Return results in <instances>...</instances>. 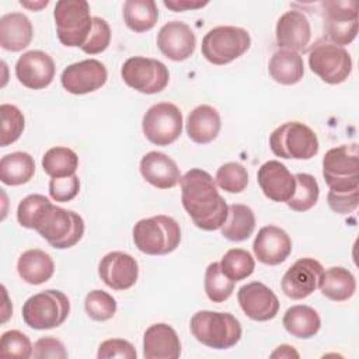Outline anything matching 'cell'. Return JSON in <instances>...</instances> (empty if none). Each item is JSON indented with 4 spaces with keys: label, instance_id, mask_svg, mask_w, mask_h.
Here are the masks:
<instances>
[{
    "label": "cell",
    "instance_id": "cell-39",
    "mask_svg": "<svg viewBox=\"0 0 359 359\" xmlns=\"http://www.w3.org/2000/svg\"><path fill=\"white\" fill-rule=\"evenodd\" d=\"M0 116H1V147H6L20 139L22 135L25 119L22 112L11 104L0 105Z\"/></svg>",
    "mask_w": 359,
    "mask_h": 359
},
{
    "label": "cell",
    "instance_id": "cell-11",
    "mask_svg": "<svg viewBox=\"0 0 359 359\" xmlns=\"http://www.w3.org/2000/svg\"><path fill=\"white\" fill-rule=\"evenodd\" d=\"M121 76L126 86L143 94H157L163 91L170 81L167 66L157 59L144 56H133L125 60Z\"/></svg>",
    "mask_w": 359,
    "mask_h": 359
},
{
    "label": "cell",
    "instance_id": "cell-45",
    "mask_svg": "<svg viewBox=\"0 0 359 359\" xmlns=\"http://www.w3.org/2000/svg\"><path fill=\"white\" fill-rule=\"evenodd\" d=\"M137 353L135 346L122 338H111L100 344L97 358L98 359H109V358H121V359H136Z\"/></svg>",
    "mask_w": 359,
    "mask_h": 359
},
{
    "label": "cell",
    "instance_id": "cell-31",
    "mask_svg": "<svg viewBox=\"0 0 359 359\" xmlns=\"http://www.w3.org/2000/svg\"><path fill=\"white\" fill-rule=\"evenodd\" d=\"M35 172V161L25 151H13L0 160V181L17 187L27 184Z\"/></svg>",
    "mask_w": 359,
    "mask_h": 359
},
{
    "label": "cell",
    "instance_id": "cell-16",
    "mask_svg": "<svg viewBox=\"0 0 359 359\" xmlns=\"http://www.w3.org/2000/svg\"><path fill=\"white\" fill-rule=\"evenodd\" d=\"M237 300L244 314L254 321H269L279 311L276 294L262 282H250L237 292Z\"/></svg>",
    "mask_w": 359,
    "mask_h": 359
},
{
    "label": "cell",
    "instance_id": "cell-43",
    "mask_svg": "<svg viewBox=\"0 0 359 359\" xmlns=\"http://www.w3.org/2000/svg\"><path fill=\"white\" fill-rule=\"evenodd\" d=\"M49 202V199L39 194H32L25 196L17 208V220L25 229H32L34 220L41 212V209Z\"/></svg>",
    "mask_w": 359,
    "mask_h": 359
},
{
    "label": "cell",
    "instance_id": "cell-14",
    "mask_svg": "<svg viewBox=\"0 0 359 359\" xmlns=\"http://www.w3.org/2000/svg\"><path fill=\"white\" fill-rule=\"evenodd\" d=\"M324 273L323 265L314 258H300L285 272L280 287L293 300H302L318 289Z\"/></svg>",
    "mask_w": 359,
    "mask_h": 359
},
{
    "label": "cell",
    "instance_id": "cell-3",
    "mask_svg": "<svg viewBox=\"0 0 359 359\" xmlns=\"http://www.w3.org/2000/svg\"><path fill=\"white\" fill-rule=\"evenodd\" d=\"M189 328L196 341L213 349L233 348L243 334L241 324L233 314L210 310L196 311Z\"/></svg>",
    "mask_w": 359,
    "mask_h": 359
},
{
    "label": "cell",
    "instance_id": "cell-28",
    "mask_svg": "<svg viewBox=\"0 0 359 359\" xmlns=\"http://www.w3.org/2000/svg\"><path fill=\"white\" fill-rule=\"evenodd\" d=\"M268 70L276 83L283 86L296 84L304 74L303 57L299 52L279 49L272 55Z\"/></svg>",
    "mask_w": 359,
    "mask_h": 359
},
{
    "label": "cell",
    "instance_id": "cell-29",
    "mask_svg": "<svg viewBox=\"0 0 359 359\" xmlns=\"http://www.w3.org/2000/svg\"><path fill=\"white\" fill-rule=\"evenodd\" d=\"M282 324L290 335L300 339H309L320 331L321 320L313 307L296 304L286 310Z\"/></svg>",
    "mask_w": 359,
    "mask_h": 359
},
{
    "label": "cell",
    "instance_id": "cell-26",
    "mask_svg": "<svg viewBox=\"0 0 359 359\" xmlns=\"http://www.w3.org/2000/svg\"><path fill=\"white\" fill-rule=\"evenodd\" d=\"M222 128L219 112L206 104L194 108L187 118V133L189 139L198 144L213 142Z\"/></svg>",
    "mask_w": 359,
    "mask_h": 359
},
{
    "label": "cell",
    "instance_id": "cell-12",
    "mask_svg": "<svg viewBox=\"0 0 359 359\" xmlns=\"http://www.w3.org/2000/svg\"><path fill=\"white\" fill-rule=\"evenodd\" d=\"M142 130L146 139L156 146L174 143L182 132V114L171 102L151 105L142 119Z\"/></svg>",
    "mask_w": 359,
    "mask_h": 359
},
{
    "label": "cell",
    "instance_id": "cell-36",
    "mask_svg": "<svg viewBox=\"0 0 359 359\" xmlns=\"http://www.w3.org/2000/svg\"><path fill=\"white\" fill-rule=\"evenodd\" d=\"M220 264L222 272L233 282L248 278L255 269V261L252 255L243 248H231L223 257Z\"/></svg>",
    "mask_w": 359,
    "mask_h": 359
},
{
    "label": "cell",
    "instance_id": "cell-10",
    "mask_svg": "<svg viewBox=\"0 0 359 359\" xmlns=\"http://www.w3.org/2000/svg\"><path fill=\"white\" fill-rule=\"evenodd\" d=\"M309 67L328 84L344 83L352 72V57L344 46L323 41L309 52Z\"/></svg>",
    "mask_w": 359,
    "mask_h": 359
},
{
    "label": "cell",
    "instance_id": "cell-21",
    "mask_svg": "<svg viewBox=\"0 0 359 359\" xmlns=\"http://www.w3.org/2000/svg\"><path fill=\"white\" fill-rule=\"evenodd\" d=\"M257 181L264 195L273 202H287L294 194V175L278 160L264 163L258 168Z\"/></svg>",
    "mask_w": 359,
    "mask_h": 359
},
{
    "label": "cell",
    "instance_id": "cell-35",
    "mask_svg": "<svg viewBox=\"0 0 359 359\" xmlns=\"http://www.w3.org/2000/svg\"><path fill=\"white\" fill-rule=\"evenodd\" d=\"M296 188L293 196L286 202V205L296 212L310 210L318 201L320 187L317 180L307 172L294 174Z\"/></svg>",
    "mask_w": 359,
    "mask_h": 359
},
{
    "label": "cell",
    "instance_id": "cell-7",
    "mask_svg": "<svg viewBox=\"0 0 359 359\" xmlns=\"http://www.w3.org/2000/svg\"><path fill=\"white\" fill-rule=\"evenodd\" d=\"M323 177L330 191L345 192L359 189L358 143L330 149L323 158Z\"/></svg>",
    "mask_w": 359,
    "mask_h": 359
},
{
    "label": "cell",
    "instance_id": "cell-42",
    "mask_svg": "<svg viewBox=\"0 0 359 359\" xmlns=\"http://www.w3.org/2000/svg\"><path fill=\"white\" fill-rule=\"evenodd\" d=\"M111 42V28L108 22L101 17H93V28L91 32L80 48L87 55H97L104 52Z\"/></svg>",
    "mask_w": 359,
    "mask_h": 359
},
{
    "label": "cell",
    "instance_id": "cell-32",
    "mask_svg": "<svg viewBox=\"0 0 359 359\" xmlns=\"http://www.w3.org/2000/svg\"><path fill=\"white\" fill-rule=\"evenodd\" d=\"M255 229V215L247 205L233 203L229 206L227 217L220 227L222 236L230 241L247 240Z\"/></svg>",
    "mask_w": 359,
    "mask_h": 359
},
{
    "label": "cell",
    "instance_id": "cell-24",
    "mask_svg": "<svg viewBox=\"0 0 359 359\" xmlns=\"http://www.w3.org/2000/svg\"><path fill=\"white\" fill-rule=\"evenodd\" d=\"M181 355V342L175 330L165 324L157 323L150 325L143 335L144 359H177Z\"/></svg>",
    "mask_w": 359,
    "mask_h": 359
},
{
    "label": "cell",
    "instance_id": "cell-2",
    "mask_svg": "<svg viewBox=\"0 0 359 359\" xmlns=\"http://www.w3.org/2000/svg\"><path fill=\"white\" fill-rule=\"evenodd\" d=\"M34 230L53 248L66 250L81 240L84 234V220L79 213L49 202L38 215Z\"/></svg>",
    "mask_w": 359,
    "mask_h": 359
},
{
    "label": "cell",
    "instance_id": "cell-38",
    "mask_svg": "<svg viewBox=\"0 0 359 359\" xmlns=\"http://www.w3.org/2000/svg\"><path fill=\"white\" fill-rule=\"evenodd\" d=\"M215 182L226 192L240 194L248 185V172L240 163L229 161L217 168Z\"/></svg>",
    "mask_w": 359,
    "mask_h": 359
},
{
    "label": "cell",
    "instance_id": "cell-19",
    "mask_svg": "<svg viewBox=\"0 0 359 359\" xmlns=\"http://www.w3.org/2000/svg\"><path fill=\"white\" fill-rule=\"evenodd\" d=\"M275 34L280 49L306 52L311 41V25L304 13L289 10L279 17Z\"/></svg>",
    "mask_w": 359,
    "mask_h": 359
},
{
    "label": "cell",
    "instance_id": "cell-20",
    "mask_svg": "<svg viewBox=\"0 0 359 359\" xmlns=\"http://www.w3.org/2000/svg\"><path fill=\"white\" fill-rule=\"evenodd\" d=\"M157 46L165 57L174 62H182L192 56L196 46V38L188 24L182 21H170L160 28Z\"/></svg>",
    "mask_w": 359,
    "mask_h": 359
},
{
    "label": "cell",
    "instance_id": "cell-22",
    "mask_svg": "<svg viewBox=\"0 0 359 359\" xmlns=\"http://www.w3.org/2000/svg\"><path fill=\"white\" fill-rule=\"evenodd\" d=\"M252 250L259 262L279 265L290 255L292 240L283 229L269 224L259 229L252 243Z\"/></svg>",
    "mask_w": 359,
    "mask_h": 359
},
{
    "label": "cell",
    "instance_id": "cell-13",
    "mask_svg": "<svg viewBox=\"0 0 359 359\" xmlns=\"http://www.w3.org/2000/svg\"><path fill=\"white\" fill-rule=\"evenodd\" d=\"M324 35L327 42L338 46L351 43L358 34V1H323Z\"/></svg>",
    "mask_w": 359,
    "mask_h": 359
},
{
    "label": "cell",
    "instance_id": "cell-4",
    "mask_svg": "<svg viewBox=\"0 0 359 359\" xmlns=\"http://www.w3.org/2000/svg\"><path fill=\"white\" fill-rule=\"evenodd\" d=\"M180 224L170 216L157 215L146 217L133 226V243L143 254H170L180 245Z\"/></svg>",
    "mask_w": 359,
    "mask_h": 359
},
{
    "label": "cell",
    "instance_id": "cell-37",
    "mask_svg": "<svg viewBox=\"0 0 359 359\" xmlns=\"http://www.w3.org/2000/svg\"><path fill=\"white\" fill-rule=\"evenodd\" d=\"M234 283L230 280L220 269L219 262H212L208 265L206 272H205V292L206 296L210 302L213 303H222L227 300L233 290H234Z\"/></svg>",
    "mask_w": 359,
    "mask_h": 359
},
{
    "label": "cell",
    "instance_id": "cell-23",
    "mask_svg": "<svg viewBox=\"0 0 359 359\" xmlns=\"http://www.w3.org/2000/svg\"><path fill=\"white\" fill-rule=\"evenodd\" d=\"M139 170L142 177L158 189L174 188L181 180L177 163L161 151L146 153L140 160Z\"/></svg>",
    "mask_w": 359,
    "mask_h": 359
},
{
    "label": "cell",
    "instance_id": "cell-34",
    "mask_svg": "<svg viewBox=\"0 0 359 359\" xmlns=\"http://www.w3.org/2000/svg\"><path fill=\"white\" fill-rule=\"evenodd\" d=\"M79 156L69 147H50L42 157V168L52 178L69 177L76 174Z\"/></svg>",
    "mask_w": 359,
    "mask_h": 359
},
{
    "label": "cell",
    "instance_id": "cell-30",
    "mask_svg": "<svg viewBox=\"0 0 359 359\" xmlns=\"http://www.w3.org/2000/svg\"><path fill=\"white\" fill-rule=\"evenodd\" d=\"M318 287L327 299L332 302H345L355 294L356 280L346 268L331 266L324 271Z\"/></svg>",
    "mask_w": 359,
    "mask_h": 359
},
{
    "label": "cell",
    "instance_id": "cell-25",
    "mask_svg": "<svg viewBox=\"0 0 359 359\" xmlns=\"http://www.w3.org/2000/svg\"><path fill=\"white\" fill-rule=\"evenodd\" d=\"M34 36L29 18L22 13H8L0 18V46L8 52L25 49Z\"/></svg>",
    "mask_w": 359,
    "mask_h": 359
},
{
    "label": "cell",
    "instance_id": "cell-33",
    "mask_svg": "<svg viewBox=\"0 0 359 359\" xmlns=\"http://www.w3.org/2000/svg\"><path fill=\"white\" fill-rule=\"evenodd\" d=\"M122 13L126 27L133 32L150 31L158 20L157 4L153 0H126Z\"/></svg>",
    "mask_w": 359,
    "mask_h": 359
},
{
    "label": "cell",
    "instance_id": "cell-44",
    "mask_svg": "<svg viewBox=\"0 0 359 359\" xmlns=\"http://www.w3.org/2000/svg\"><path fill=\"white\" fill-rule=\"evenodd\" d=\"M80 191V180L76 174L69 177L52 178L49 181V195L56 202H69L77 196Z\"/></svg>",
    "mask_w": 359,
    "mask_h": 359
},
{
    "label": "cell",
    "instance_id": "cell-5",
    "mask_svg": "<svg viewBox=\"0 0 359 359\" xmlns=\"http://www.w3.org/2000/svg\"><path fill=\"white\" fill-rule=\"evenodd\" d=\"M70 313L69 297L56 289H46L28 297L22 306V320L34 330L62 325Z\"/></svg>",
    "mask_w": 359,
    "mask_h": 359
},
{
    "label": "cell",
    "instance_id": "cell-27",
    "mask_svg": "<svg viewBox=\"0 0 359 359\" xmlns=\"http://www.w3.org/2000/svg\"><path fill=\"white\" fill-rule=\"evenodd\" d=\"M17 272L24 282L29 285H42L52 278L55 264L48 252L39 248H29L18 257Z\"/></svg>",
    "mask_w": 359,
    "mask_h": 359
},
{
    "label": "cell",
    "instance_id": "cell-17",
    "mask_svg": "<svg viewBox=\"0 0 359 359\" xmlns=\"http://www.w3.org/2000/svg\"><path fill=\"white\" fill-rule=\"evenodd\" d=\"M101 280L114 290L130 289L139 276L137 261L123 251H112L104 255L98 264Z\"/></svg>",
    "mask_w": 359,
    "mask_h": 359
},
{
    "label": "cell",
    "instance_id": "cell-48",
    "mask_svg": "<svg viewBox=\"0 0 359 359\" xmlns=\"http://www.w3.org/2000/svg\"><path fill=\"white\" fill-rule=\"evenodd\" d=\"M164 6L172 11L198 10L209 4V1H194V0H164Z\"/></svg>",
    "mask_w": 359,
    "mask_h": 359
},
{
    "label": "cell",
    "instance_id": "cell-9",
    "mask_svg": "<svg viewBox=\"0 0 359 359\" xmlns=\"http://www.w3.org/2000/svg\"><path fill=\"white\" fill-rule=\"evenodd\" d=\"M251 45L248 31L233 25H220L208 31L202 39V55L212 65L223 66L243 56Z\"/></svg>",
    "mask_w": 359,
    "mask_h": 359
},
{
    "label": "cell",
    "instance_id": "cell-46",
    "mask_svg": "<svg viewBox=\"0 0 359 359\" xmlns=\"http://www.w3.org/2000/svg\"><path fill=\"white\" fill-rule=\"evenodd\" d=\"M32 356L36 359H66L67 351L62 341L53 338V337H43L35 341Z\"/></svg>",
    "mask_w": 359,
    "mask_h": 359
},
{
    "label": "cell",
    "instance_id": "cell-50",
    "mask_svg": "<svg viewBox=\"0 0 359 359\" xmlns=\"http://www.w3.org/2000/svg\"><path fill=\"white\" fill-rule=\"evenodd\" d=\"M20 4H21L22 7H27V8H32L34 11H36V10H41L42 7H46V6L49 4V1H48V0H45V1H34V3H28V1H20Z\"/></svg>",
    "mask_w": 359,
    "mask_h": 359
},
{
    "label": "cell",
    "instance_id": "cell-41",
    "mask_svg": "<svg viewBox=\"0 0 359 359\" xmlns=\"http://www.w3.org/2000/svg\"><path fill=\"white\" fill-rule=\"evenodd\" d=\"M32 351H34V346H32L29 338L18 330L6 331L0 338V356L1 358L28 359L32 356Z\"/></svg>",
    "mask_w": 359,
    "mask_h": 359
},
{
    "label": "cell",
    "instance_id": "cell-6",
    "mask_svg": "<svg viewBox=\"0 0 359 359\" xmlns=\"http://www.w3.org/2000/svg\"><path fill=\"white\" fill-rule=\"evenodd\" d=\"M269 147L276 157L310 160L318 153V139L311 128L292 121L278 126L269 136Z\"/></svg>",
    "mask_w": 359,
    "mask_h": 359
},
{
    "label": "cell",
    "instance_id": "cell-47",
    "mask_svg": "<svg viewBox=\"0 0 359 359\" xmlns=\"http://www.w3.org/2000/svg\"><path fill=\"white\" fill-rule=\"evenodd\" d=\"M358 196H359V189L345 191V192L330 191L327 195V201L331 210L339 215H348L358 208V202H359Z\"/></svg>",
    "mask_w": 359,
    "mask_h": 359
},
{
    "label": "cell",
    "instance_id": "cell-1",
    "mask_svg": "<svg viewBox=\"0 0 359 359\" xmlns=\"http://www.w3.org/2000/svg\"><path fill=\"white\" fill-rule=\"evenodd\" d=\"M181 202L198 229L213 231L223 226L229 206L219 194L213 177L202 168H191L181 180Z\"/></svg>",
    "mask_w": 359,
    "mask_h": 359
},
{
    "label": "cell",
    "instance_id": "cell-8",
    "mask_svg": "<svg viewBox=\"0 0 359 359\" xmlns=\"http://www.w3.org/2000/svg\"><path fill=\"white\" fill-rule=\"evenodd\" d=\"M56 34L59 41L69 48H81L87 41L93 17L86 0H60L53 10Z\"/></svg>",
    "mask_w": 359,
    "mask_h": 359
},
{
    "label": "cell",
    "instance_id": "cell-49",
    "mask_svg": "<svg viewBox=\"0 0 359 359\" xmlns=\"http://www.w3.org/2000/svg\"><path fill=\"white\" fill-rule=\"evenodd\" d=\"M271 358H299V353L296 349L290 345H279L272 353Z\"/></svg>",
    "mask_w": 359,
    "mask_h": 359
},
{
    "label": "cell",
    "instance_id": "cell-40",
    "mask_svg": "<svg viewBox=\"0 0 359 359\" xmlns=\"http://www.w3.org/2000/svg\"><path fill=\"white\" fill-rule=\"evenodd\" d=\"M84 309L90 318L95 321H107L116 313V300L104 290H91L84 300Z\"/></svg>",
    "mask_w": 359,
    "mask_h": 359
},
{
    "label": "cell",
    "instance_id": "cell-15",
    "mask_svg": "<svg viewBox=\"0 0 359 359\" xmlns=\"http://www.w3.org/2000/svg\"><path fill=\"white\" fill-rule=\"evenodd\" d=\"M108 79L105 66L97 59H86L65 67L60 76L63 88L74 95L100 90Z\"/></svg>",
    "mask_w": 359,
    "mask_h": 359
},
{
    "label": "cell",
    "instance_id": "cell-18",
    "mask_svg": "<svg viewBox=\"0 0 359 359\" xmlns=\"http://www.w3.org/2000/svg\"><path fill=\"white\" fill-rule=\"evenodd\" d=\"M55 62L42 50H28L22 53L15 63V77L31 90L48 87L55 77Z\"/></svg>",
    "mask_w": 359,
    "mask_h": 359
}]
</instances>
